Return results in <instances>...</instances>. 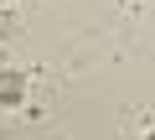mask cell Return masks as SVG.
<instances>
[{"label":"cell","instance_id":"1","mask_svg":"<svg viewBox=\"0 0 155 140\" xmlns=\"http://www.w3.org/2000/svg\"><path fill=\"white\" fill-rule=\"evenodd\" d=\"M0 104H21V78H16V73H11V78L0 73Z\"/></svg>","mask_w":155,"mask_h":140}]
</instances>
